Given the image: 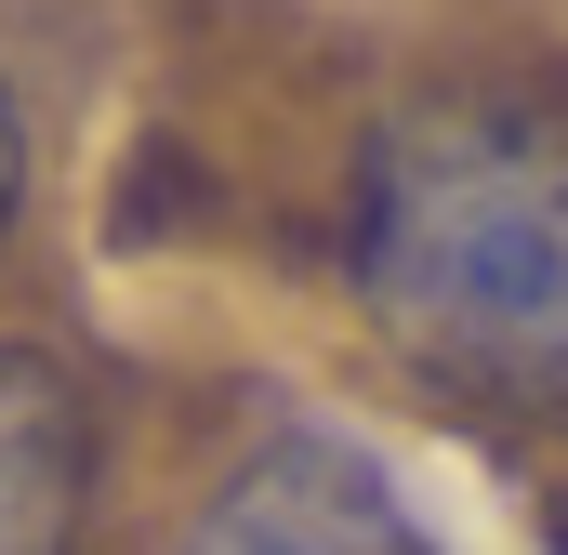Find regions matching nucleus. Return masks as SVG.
I'll return each instance as SVG.
<instances>
[{
  "label": "nucleus",
  "instance_id": "nucleus-3",
  "mask_svg": "<svg viewBox=\"0 0 568 555\" xmlns=\"http://www.w3.org/2000/svg\"><path fill=\"white\" fill-rule=\"evenodd\" d=\"M93 516V423L80 384L27 344H0V555H80Z\"/></svg>",
  "mask_w": 568,
  "mask_h": 555
},
{
  "label": "nucleus",
  "instance_id": "nucleus-2",
  "mask_svg": "<svg viewBox=\"0 0 568 555\" xmlns=\"http://www.w3.org/2000/svg\"><path fill=\"white\" fill-rule=\"evenodd\" d=\"M185 555H424L410 516L384 503V476L331 436H278L265 463L225 476V503L199 516Z\"/></svg>",
  "mask_w": 568,
  "mask_h": 555
},
{
  "label": "nucleus",
  "instance_id": "nucleus-4",
  "mask_svg": "<svg viewBox=\"0 0 568 555\" xmlns=\"http://www.w3.org/2000/svg\"><path fill=\"white\" fill-rule=\"evenodd\" d=\"M13 199H27V120H13V80H0V239H13Z\"/></svg>",
  "mask_w": 568,
  "mask_h": 555
},
{
  "label": "nucleus",
  "instance_id": "nucleus-1",
  "mask_svg": "<svg viewBox=\"0 0 568 555\" xmlns=\"http://www.w3.org/2000/svg\"><path fill=\"white\" fill-rule=\"evenodd\" d=\"M357 291L436 397L568 436V93H436L384 120Z\"/></svg>",
  "mask_w": 568,
  "mask_h": 555
}]
</instances>
